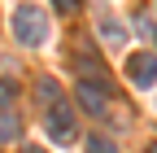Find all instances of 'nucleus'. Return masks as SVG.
<instances>
[{
  "label": "nucleus",
  "mask_w": 157,
  "mask_h": 153,
  "mask_svg": "<svg viewBox=\"0 0 157 153\" xmlns=\"http://www.w3.org/2000/svg\"><path fill=\"white\" fill-rule=\"evenodd\" d=\"M148 153H157V144H148Z\"/></svg>",
  "instance_id": "nucleus-12"
},
{
  "label": "nucleus",
  "mask_w": 157,
  "mask_h": 153,
  "mask_svg": "<svg viewBox=\"0 0 157 153\" xmlns=\"http://www.w3.org/2000/svg\"><path fill=\"white\" fill-rule=\"evenodd\" d=\"M74 96H78V105H83L87 114H109V88L105 83H96V79H78V92H74Z\"/></svg>",
  "instance_id": "nucleus-3"
},
{
  "label": "nucleus",
  "mask_w": 157,
  "mask_h": 153,
  "mask_svg": "<svg viewBox=\"0 0 157 153\" xmlns=\"http://www.w3.org/2000/svg\"><path fill=\"white\" fill-rule=\"evenodd\" d=\"M127 79L135 88H153L157 83V57L153 53H131L127 57Z\"/></svg>",
  "instance_id": "nucleus-4"
},
{
  "label": "nucleus",
  "mask_w": 157,
  "mask_h": 153,
  "mask_svg": "<svg viewBox=\"0 0 157 153\" xmlns=\"http://www.w3.org/2000/svg\"><path fill=\"white\" fill-rule=\"evenodd\" d=\"M44 136L57 140V144H70V140L78 136V127H74V105H70V101H57V105L44 109Z\"/></svg>",
  "instance_id": "nucleus-2"
},
{
  "label": "nucleus",
  "mask_w": 157,
  "mask_h": 153,
  "mask_svg": "<svg viewBox=\"0 0 157 153\" xmlns=\"http://www.w3.org/2000/svg\"><path fill=\"white\" fill-rule=\"evenodd\" d=\"M9 31H13V40L22 48H39L48 40V18H44L39 5H17L13 18H9Z\"/></svg>",
  "instance_id": "nucleus-1"
},
{
  "label": "nucleus",
  "mask_w": 157,
  "mask_h": 153,
  "mask_svg": "<svg viewBox=\"0 0 157 153\" xmlns=\"http://www.w3.org/2000/svg\"><path fill=\"white\" fill-rule=\"evenodd\" d=\"M52 5H57V9H61V13H70V9L78 5V0H52Z\"/></svg>",
  "instance_id": "nucleus-10"
},
{
  "label": "nucleus",
  "mask_w": 157,
  "mask_h": 153,
  "mask_svg": "<svg viewBox=\"0 0 157 153\" xmlns=\"http://www.w3.org/2000/svg\"><path fill=\"white\" fill-rule=\"evenodd\" d=\"M101 40L118 48V44H122V40H127V31H122V22H109V18H105V22H101Z\"/></svg>",
  "instance_id": "nucleus-7"
},
{
  "label": "nucleus",
  "mask_w": 157,
  "mask_h": 153,
  "mask_svg": "<svg viewBox=\"0 0 157 153\" xmlns=\"http://www.w3.org/2000/svg\"><path fill=\"white\" fill-rule=\"evenodd\" d=\"M83 153H118V144H113V140H105V136H87Z\"/></svg>",
  "instance_id": "nucleus-8"
},
{
  "label": "nucleus",
  "mask_w": 157,
  "mask_h": 153,
  "mask_svg": "<svg viewBox=\"0 0 157 153\" xmlns=\"http://www.w3.org/2000/svg\"><path fill=\"white\" fill-rule=\"evenodd\" d=\"M22 153H44V149H35V144H31V149H22Z\"/></svg>",
  "instance_id": "nucleus-11"
},
{
  "label": "nucleus",
  "mask_w": 157,
  "mask_h": 153,
  "mask_svg": "<svg viewBox=\"0 0 157 153\" xmlns=\"http://www.w3.org/2000/svg\"><path fill=\"white\" fill-rule=\"evenodd\" d=\"M35 96H39V105H57V101H61V88H57V79H39L35 83Z\"/></svg>",
  "instance_id": "nucleus-6"
},
{
  "label": "nucleus",
  "mask_w": 157,
  "mask_h": 153,
  "mask_svg": "<svg viewBox=\"0 0 157 153\" xmlns=\"http://www.w3.org/2000/svg\"><path fill=\"white\" fill-rule=\"evenodd\" d=\"M17 136H22V123H17V114L0 109V144H13Z\"/></svg>",
  "instance_id": "nucleus-5"
},
{
  "label": "nucleus",
  "mask_w": 157,
  "mask_h": 153,
  "mask_svg": "<svg viewBox=\"0 0 157 153\" xmlns=\"http://www.w3.org/2000/svg\"><path fill=\"white\" fill-rule=\"evenodd\" d=\"M9 96H13V83H0V105H5Z\"/></svg>",
  "instance_id": "nucleus-9"
}]
</instances>
